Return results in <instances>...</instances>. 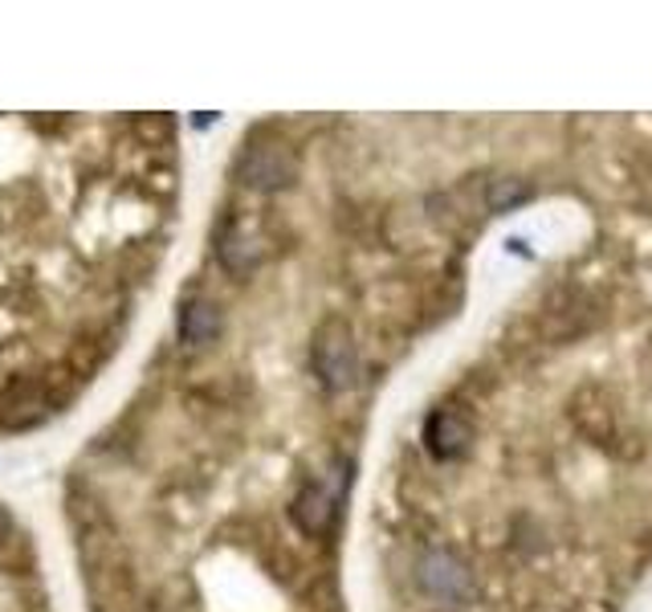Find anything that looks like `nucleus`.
I'll use <instances>...</instances> for the list:
<instances>
[{
	"mask_svg": "<svg viewBox=\"0 0 652 612\" xmlns=\"http://www.w3.org/2000/svg\"><path fill=\"white\" fill-rule=\"evenodd\" d=\"M172 196V119L0 115V437L61 420L103 376Z\"/></svg>",
	"mask_w": 652,
	"mask_h": 612,
	"instance_id": "obj_1",
	"label": "nucleus"
},
{
	"mask_svg": "<svg viewBox=\"0 0 652 612\" xmlns=\"http://www.w3.org/2000/svg\"><path fill=\"white\" fill-rule=\"evenodd\" d=\"M420 584L436 600H449V604L469 597V576H465V568L449 552H429L420 559Z\"/></svg>",
	"mask_w": 652,
	"mask_h": 612,
	"instance_id": "obj_5",
	"label": "nucleus"
},
{
	"mask_svg": "<svg viewBox=\"0 0 652 612\" xmlns=\"http://www.w3.org/2000/svg\"><path fill=\"white\" fill-rule=\"evenodd\" d=\"M0 612H54L30 527L0 503Z\"/></svg>",
	"mask_w": 652,
	"mask_h": 612,
	"instance_id": "obj_2",
	"label": "nucleus"
},
{
	"mask_svg": "<svg viewBox=\"0 0 652 612\" xmlns=\"http://www.w3.org/2000/svg\"><path fill=\"white\" fill-rule=\"evenodd\" d=\"M465 437H469V429H465V420H461L457 413H436V417L429 420V446L436 449L441 458L457 453V449L465 446Z\"/></svg>",
	"mask_w": 652,
	"mask_h": 612,
	"instance_id": "obj_6",
	"label": "nucleus"
},
{
	"mask_svg": "<svg viewBox=\"0 0 652 612\" xmlns=\"http://www.w3.org/2000/svg\"><path fill=\"white\" fill-rule=\"evenodd\" d=\"M311 363H314V372H318V380H323V389L342 392L356 384L359 356H356V344H351V335H347L342 323H326V327H318L314 347H311Z\"/></svg>",
	"mask_w": 652,
	"mask_h": 612,
	"instance_id": "obj_4",
	"label": "nucleus"
},
{
	"mask_svg": "<svg viewBox=\"0 0 652 612\" xmlns=\"http://www.w3.org/2000/svg\"><path fill=\"white\" fill-rule=\"evenodd\" d=\"M342 490H347V465H330L318 478L302 482L290 498V523L311 539L326 535V527L335 523V510L342 503Z\"/></svg>",
	"mask_w": 652,
	"mask_h": 612,
	"instance_id": "obj_3",
	"label": "nucleus"
}]
</instances>
